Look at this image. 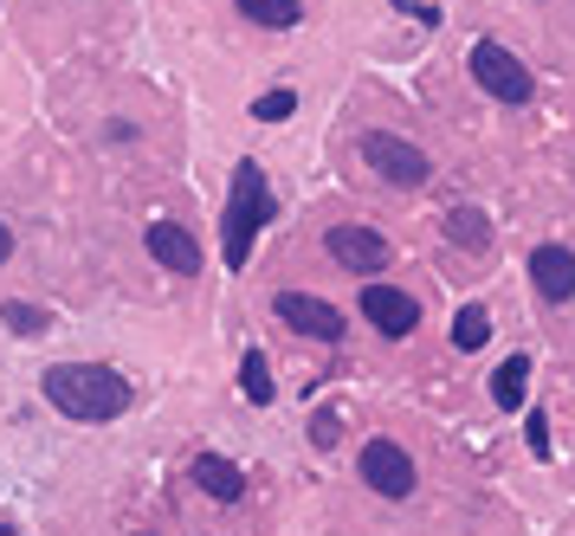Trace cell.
<instances>
[{"mask_svg": "<svg viewBox=\"0 0 575 536\" xmlns=\"http://www.w3.org/2000/svg\"><path fill=\"white\" fill-rule=\"evenodd\" d=\"M39 395L66 420H117V413H130V382L117 369H104V362H52L39 375Z\"/></svg>", "mask_w": 575, "mask_h": 536, "instance_id": "cell-1", "label": "cell"}, {"mask_svg": "<svg viewBox=\"0 0 575 536\" xmlns=\"http://www.w3.org/2000/svg\"><path fill=\"white\" fill-rule=\"evenodd\" d=\"M266 220H272L266 168H259V162H239V168H233V195H226V220H220V253H226L233 271L253 259V240H259Z\"/></svg>", "mask_w": 575, "mask_h": 536, "instance_id": "cell-2", "label": "cell"}, {"mask_svg": "<svg viewBox=\"0 0 575 536\" xmlns=\"http://www.w3.org/2000/svg\"><path fill=\"white\" fill-rule=\"evenodd\" d=\"M472 78H479V91H492L498 104H530V97H537V78L524 71L517 53H504L498 39H479V46H472Z\"/></svg>", "mask_w": 575, "mask_h": 536, "instance_id": "cell-3", "label": "cell"}, {"mask_svg": "<svg viewBox=\"0 0 575 536\" xmlns=\"http://www.w3.org/2000/svg\"><path fill=\"white\" fill-rule=\"evenodd\" d=\"M362 162L382 175V182H395V188H421L433 175V162L414 149V142H401V136H388V130H368L362 136Z\"/></svg>", "mask_w": 575, "mask_h": 536, "instance_id": "cell-4", "label": "cell"}, {"mask_svg": "<svg viewBox=\"0 0 575 536\" xmlns=\"http://www.w3.org/2000/svg\"><path fill=\"white\" fill-rule=\"evenodd\" d=\"M272 311H279L297 336H310V342H343V311L324 304V298H310V291H279Z\"/></svg>", "mask_w": 575, "mask_h": 536, "instance_id": "cell-5", "label": "cell"}, {"mask_svg": "<svg viewBox=\"0 0 575 536\" xmlns=\"http://www.w3.org/2000/svg\"><path fill=\"white\" fill-rule=\"evenodd\" d=\"M362 485L382 491V498H408L414 491V459L395 440H368L362 446Z\"/></svg>", "mask_w": 575, "mask_h": 536, "instance_id": "cell-6", "label": "cell"}, {"mask_svg": "<svg viewBox=\"0 0 575 536\" xmlns=\"http://www.w3.org/2000/svg\"><path fill=\"white\" fill-rule=\"evenodd\" d=\"M330 259L343 271H356V278H375L388 266V240L375 226H330Z\"/></svg>", "mask_w": 575, "mask_h": 536, "instance_id": "cell-7", "label": "cell"}, {"mask_svg": "<svg viewBox=\"0 0 575 536\" xmlns=\"http://www.w3.org/2000/svg\"><path fill=\"white\" fill-rule=\"evenodd\" d=\"M143 246H149V259L168 266L175 278H195V271H201V240H195L188 226H175V220H155L143 233Z\"/></svg>", "mask_w": 575, "mask_h": 536, "instance_id": "cell-8", "label": "cell"}, {"mask_svg": "<svg viewBox=\"0 0 575 536\" xmlns=\"http://www.w3.org/2000/svg\"><path fill=\"white\" fill-rule=\"evenodd\" d=\"M362 317L382 336H408L421 324V304H414L408 291H395V284H362Z\"/></svg>", "mask_w": 575, "mask_h": 536, "instance_id": "cell-9", "label": "cell"}, {"mask_svg": "<svg viewBox=\"0 0 575 536\" xmlns=\"http://www.w3.org/2000/svg\"><path fill=\"white\" fill-rule=\"evenodd\" d=\"M530 284H537V298L570 304L575 298V253L570 246H537V253H530Z\"/></svg>", "mask_w": 575, "mask_h": 536, "instance_id": "cell-10", "label": "cell"}, {"mask_svg": "<svg viewBox=\"0 0 575 536\" xmlns=\"http://www.w3.org/2000/svg\"><path fill=\"white\" fill-rule=\"evenodd\" d=\"M188 478H195L208 498H220V504H233V498L246 491V471L233 466V459H220V453H201V459L188 466Z\"/></svg>", "mask_w": 575, "mask_h": 536, "instance_id": "cell-11", "label": "cell"}, {"mask_svg": "<svg viewBox=\"0 0 575 536\" xmlns=\"http://www.w3.org/2000/svg\"><path fill=\"white\" fill-rule=\"evenodd\" d=\"M446 240H453L459 253H485V246H492V220H485V207H453V213H446Z\"/></svg>", "mask_w": 575, "mask_h": 536, "instance_id": "cell-12", "label": "cell"}, {"mask_svg": "<svg viewBox=\"0 0 575 536\" xmlns=\"http://www.w3.org/2000/svg\"><path fill=\"white\" fill-rule=\"evenodd\" d=\"M253 26H272V33H291L304 20V0H233Z\"/></svg>", "mask_w": 575, "mask_h": 536, "instance_id": "cell-13", "label": "cell"}, {"mask_svg": "<svg viewBox=\"0 0 575 536\" xmlns=\"http://www.w3.org/2000/svg\"><path fill=\"white\" fill-rule=\"evenodd\" d=\"M524 388H530V356H504L498 375H492V401L498 407H524Z\"/></svg>", "mask_w": 575, "mask_h": 536, "instance_id": "cell-14", "label": "cell"}, {"mask_svg": "<svg viewBox=\"0 0 575 536\" xmlns=\"http://www.w3.org/2000/svg\"><path fill=\"white\" fill-rule=\"evenodd\" d=\"M0 324L13 336H46L52 330V311H46V304H26V298H7V304H0Z\"/></svg>", "mask_w": 575, "mask_h": 536, "instance_id": "cell-15", "label": "cell"}, {"mask_svg": "<svg viewBox=\"0 0 575 536\" xmlns=\"http://www.w3.org/2000/svg\"><path fill=\"white\" fill-rule=\"evenodd\" d=\"M239 395H246L253 407L272 401V369H266V356H259V349H246V356H239Z\"/></svg>", "mask_w": 575, "mask_h": 536, "instance_id": "cell-16", "label": "cell"}, {"mask_svg": "<svg viewBox=\"0 0 575 536\" xmlns=\"http://www.w3.org/2000/svg\"><path fill=\"white\" fill-rule=\"evenodd\" d=\"M485 336H492L485 304H459V317H453V349H485Z\"/></svg>", "mask_w": 575, "mask_h": 536, "instance_id": "cell-17", "label": "cell"}, {"mask_svg": "<svg viewBox=\"0 0 575 536\" xmlns=\"http://www.w3.org/2000/svg\"><path fill=\"white\" fill-rule=\"evenodd\" d=\"M291 110H297V91H266V97L253 104V117H259V124H285Z\"/></svg>", "mask_w": 575, "mask_h": 536, "instance_id": "cell-18", "label": "cell"}, {"mask_svg": "<svg viewBox=\"0 0 575 536\" xmlns=\"http://www.w3.org/2000/svg\"><path fill=\"white\" fill-rule=\"evenodd\" d=\"M524 440H530V453H537V459H550V420H543V407L524 420Z\"/></svg>", "mask_w": 575, "mask_h": 536, "instance_id": "cell-19", "label": "cell"}, {"mask_svg": "<svg viewBox=\"0 0 575 536\" xmlns=\"http://www.w3.org/2000/svg\"><path fill=\"white\" fill-rule=\"evenodd\" d=\"M310 440H317V446H337V440H343L337 413H317V420H310Z\"/></svg>", "mask_w": 575, "mask_h": 536, "instance_id": "cell-20", "label": "cell"}, {"mask_svg": "<svg viewBox=\"0 0 575 536\" xmlns=\"http://www.w3.org/2000/svg\"><path fill=\"white\" fill-rule=\"evenodd\" d=\"M13 259V233H7V220H0V266Z\"/></svg>", "mask_w": 575, "mask_h": 536, "instance_id": "cell-21", "label": "cell"}, {"mask_svg": "<svg viewBox=\"0 0 575 536\" xmlns=\"http://www.w3.org/2000/svg\"><path fill=\"white\" fill-rule=\"evenodd\" d=\"M0 536H20V524H0Z\"/></svg>", "mask_w": 575, "mask_h": 536, "instance_id": "cell-22", "label": "cell"}, {"mask_svg": "<svg viewBox=\"0 0 575 536\" xmlns=\"http://www.w3.org/2000/svg\"><path fill=\"white\" fill-rule=\"evenodd\" d=\"M395 7H421V0H395Z\"/></svg>", "mask_w": 575, "mask_h": 536, "instance_id": "cell-23", "label": "cell"}]
</instances>
